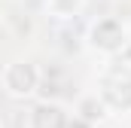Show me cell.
<instances>
[{"label":"cell","mask_w":131,"mask_h":128,"mask_svg":"<svg viewBox=\"0 0 131 128\" xmlns=\"http://www.w3.org/2000/svg\"><path fill=\"white\" fill-rule=\"evenodd\" d=\"M95 95L113 113H131V61H110L98 76Z\"/></svg>","instance_id":"1"},{"label":"cell","mask_w":131,"mask_h":128,"mask_svg":"<svg viewBox=\"0 0 131 128\" xmlns=\"http://www.w3.org/2000/svg\"><path fill=\"white\" fill-rule=\"evenodd\" d=\"M131 43V31L128 25L116 15H104L98 18L92 28H89V46L98 52V55H107V58H116L128 49Z\"/></svg>","instance_id":"2"},{"label":"cell","mask_w":131,"mask_h":128,"mask_svg":"<svg viewBox=\"0 0 131 128\" xmlns=\"http://www.w3.org/2000/svg\"><path fill=\"white\" fill-rule=\"evenodd\" d=\"M40 89V70L31 61H9L3 67V92L9 98H31Z\"/></svg>","instance_id":"3"},{"label":"cell","mask_w":131,"mask_h":128,"mask_svg":"<svg viewBox=\"0 0 131 128\" xmlns=\"http://www.w3.org/2000/svg\"><path fill=\"white\" fill-rule=\"evenodd\" d=\"M28 128H70V116L61 104L55 101H40L28 110Z\"/></svg>","instance_id":"4"},{"label":"cell","mask_w":131,"mask_h":128,"mask_svg":"<svg viewBox=\"0 0 131 128\" xmlns=\"http://www.w3.org/2000/svg\"><path fill=\"white\" fill-rule=\"evenodd\" d=\"M107 113H110V110H107V104H104L98 95L82 98V101H79V107H76V116H79L82 122H89V125H92V122H101Z\"/></svg>","instance_id":"5"},{"label":"cell","mask_w":131,"mask_h":128,"mask_svg":"<svg viewBox=\"0 0 131 128\" xmlns=\"http://www.w3.org/2000/svg\"><path fill=\"white\" fill-rule=\"evenodd\" d=\"M82 6H85V0H46V9L55 18H73V15H79Z\"/></svg>","instance_id":"6"}]
</instances>
